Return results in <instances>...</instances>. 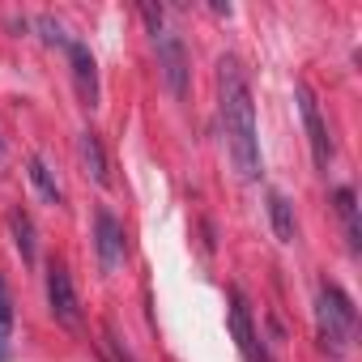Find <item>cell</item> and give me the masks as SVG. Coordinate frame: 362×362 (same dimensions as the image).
<instances>
[{
	"label": "cell",
	"mask_w": 362,
	"mask_h": 362,
	"mask_svg": "<svg viewBox=\"0 0 362 362\" xmlns=\"http://www.w3.org/2000/svg\"><path fill=\"white\" fill-rule=\"evenodd\" d=\"M0 162H5V145H0Z\"/></svg>",
	"instance_id": "cell-18"
},
{
	"label": "cell",
	"mask_w": 362,
	"mask_h": 362,
	"mask_svg": "<svg viewBox=\"0 0 362 362\" xmlns=\"http://www.w3.org/2000/svg\"><path fill=\"white\" fill-rule=\"evenodd\" d=\"M39 30H43V39H47V43H56V47H69V35H64V26H60L56 18H39Z\"/></svg>",
	"instance_id": "cell-14"
},
{
	"label": "cell",
	"mask_w": 362,
	"mask_h": 362,
	"mask_svg": "<svg viewBox=\"0 0 362 362\" xmlns=\"http://www.w3.org/2000/svg\"><path fill=\"white\" fill-rule=\"evenodd\" d=\"M153 47H158V69H162V81L175 98H188V86H192V64H188V52H184V39L170 35V30H158L153 35Z\"/></svg>",
	"instance_id": "cell-3"
},
{
	"label": "cell",
	"mask_w": 362,
	"mask_h": 362,
	"mask_svg": "<svg viewBox=\"0 0 362 362\" xmlns=\"http://www.w3.org/2000/svg\"><path fill=\"white\" fill-rule=\"evenodd\" d=\"M47 303H52V315H56L64 328L81 332V324H86V315H81V298H77V290H73L69 269L56 264V260L47 264Z\"/></svg>",
	"instance_id": "cell-4"
},
{
	"label": "cell",
	"mask_w": 362,
	"mask_h": 362,
	"mask_svg": "<svg viewBox=\"0 0 362 362\" xmlns=\"http://www.w3.org/2000/svg\"><path fill=\"white\" fill-rule=\"evenodd\" d=\"M69 60H73V86H77V98L86 107H98V64L90 56V47L81 39H69Z\"/></svg>",
	"instance_id": "cell-7"
},
{
	"label": "cell",
	"mask_w": 362,
	"mask_h": 362,
	"mask_svg": "<svg viewBox=\"0 0 362 362\" xmlns=\"http://www.w3.org/2000/svg\"><path fill=\"white\" fill-rule=\"evenodd\" d=\"M230 332H235V341H239V354H243L247 362H269V354L256 345L252 307H247V298H243L239 290H230Z\"/></svg>",
	"instance_id": "cell-8"
},
{
	"label": "cell",
	"mask_w": 362,
	"mask_h": 362,
	"mask_svg": "<svg viewBox=\"0 0 362 362\" xmlns=\"http://www.w3.org/2000/svg\"><path fill=\"white\" fill-rule=\"evenodd\" d=\"M77 153H81V166L90 170V179H94V184H111V166H107V153H103V141H98V132H81L77 136Z\"/></svg>",
	"instance_id": "cell-9"
},
{
	"label": "cell",
	"mask_w": 362,
	"mask_h": 362,
	"mask_svg": "<svg viewBox=\"0 0 362 362\" xmlns=\"http://www.w3.org/2000/svg\"><path fill=\"white\" fill-rule=\"evenodd\" d=\"M269 222H273V235H277V243H294V239H298L294 205H290L281 192H273V197H269Z\"/></svg>",
	"instance_id": "cell-10"
},
{
	"label": "cell",
	"mask_w": 362,
	"mask_h": 362,
	"mask_svg": "<svg viewBox=\"0 0 362 362\" xmlns=\"http://www.w3.org/2000/svg\"><path fill=\"white\" fill-rule=\"evenodd\" d=\"M9 358V332H0V362Z\"/></svg>",
	"instance_id": "cell-17"
},
{
	"label": "cell",
	"mask_w": 362,
	"mask_h": 362,
	"mask_svg": "<svg viewBox=\"0 0 362 362\" xmlns=\"http://www.w3.org/2000/svg\"><path fill=\"white\" fill-rule=\"evenodd\" d=\"M141 13H145V22H149V30L158 35V30H162V9H153V5H145Z\"/></svg>",
	"instance_id": "cell-16"
},
{
	"label": "cell",
	"mask_w": 362,
	"mask_h": 362,
	"mask_svg": "<svg viewBox=\"0 0 362 362\" xmlns=\"http://www.w3.org/2000/svg\"><path fill=\"white\" fill-rule=\"evenodd\" d=\"M9 324H13V303H9L5 281H0V332H9Z\"/></svg>",
	"instance_id": "cell-15"
},
{
	"label": "cell",
	"mask_w": 362,
	"mask_h": 362,
	"mask_svg": "<svg viewBox=\"0 0 362 362\" xmlns=\"http://www.w3.org/2000/svg\"><path fill=\"white\" fill-rule=\"evenodd\" d=\"M26 170H30V184L39 188V197H43L47 205H64V188L56 184V175L47 170V162H43L39 153H30V158H26Z\"/></svg>",
	"instance_id": "cell-12"
},
{
	"label": "cell",
	"mask_w": 362,
	"mask_h": 362,
	"mask_svg": "<svg viewBox=\"0 0 362 362\" xmlns=\"http://www.w3.org/2000/svg\"><path fill=\"white\" fill-rule=\"evenodd\" d=\"M218 111H222V132H226V149H230L239 179H256L260 175L256 107H252V90L235 56H222L218 64Z\"/></svg>",
	"instance_id": "cell-1"
},
{
	"label": "cell",
	"mask_w": 362,
	"mask_h": 362,
	"mask_svg": "<svg viewBox=\"0 0 362 362\" xmlns=\"http://www.w3.org/2000/svg\"><path fill=\"white\" fill-rule=\"evenodd\" d=\"M94 256H98L103 273H115L128 260V239H124V226H119V218L111 209L94 214Z\"/></svg>",
	"instance_id": "cell-5"
},
{
	"label": "cell",
	"mask_w": 362,
	"mask_h": 362,
	"mask_svg": "<svg viewBox=\"0 0 362 362\" xmlns=\"http://www.w3.org/2000/svg\"><path fill=\"white\" fill-rule=\"evenodd\" d=\"M315 320H320V341L332 349V354H345L358 337V311L354 303L345 298L341 286L324 281L320 286V307H315Z\"/></svg>",
	"instance_id": "cell-2"
},
{
	"label": "cell",
	"mask_w": 362,
	"mask_h": 362,
	"mask_svg": "<svg viewBox=\"0 0 362 362\" xmlns=\"http://www.w3.org/2000/svg\"><path fill=\"white\" fill-rule=\"evenodd\" d=\"M332 201H337V214H341V222H345L349 252L358 256V252H362V230H358V201H354V188H337Z\"/></svg>",
	"instance_id": "cell-13"
},
{
	"label": "cell",
	"mask_w": 362,
	"mask_h": 362,
	"mask_svg": "<svg viewBox=\"0 0 362 362\" xmlns=\"http://www.w3.org/2000/svg\"><path fill=\"white\" fill-rule=\"evenodd\" d=\"M298 111H303V124H307V141H311V158H315V166L320 170H328V162H332V136H328V124H324V115H320V103H315V94H311V86H303L298 81Z\"/></svg>",
	"instance_id": "cell-6"
},
{
	"label": "cell",
	"mask_w": 362,
	"mask_h": 362,
	"mask_svg": "<svg viewBox=\"0 0 362 362\" xmlns=\"http://www.w3.org/2000/svg\"><path fill=\"white\" fill-rule=\"evenodd\" d=\"M9 235H13L18 256H22L26 264H35V260H39V247H35V222H30L26 209H13V214H9Z\"/></svg>",
	"instance_id": "cell-11"
}]
</instances>
